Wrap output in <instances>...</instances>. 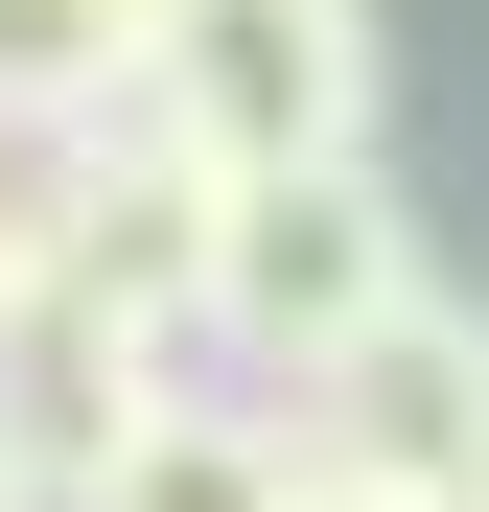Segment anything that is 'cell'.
I'll return each mask as SVG.
<instances>
[{"instance_id": "obj_1", "label": "cell", "mask_w": 489, "mask_h": 512, "mask_svg": "<svg viewBox=\"0 0 489 512\" xmlns=\"http://www.w3.org/2000/svg\"><path fill=\"white\" fill-rule=\"evenodd\" d=\"M420 303V210H396V163L350 140V163H257L233 187V256H210V350L257 373V396H303L350 326H396Z\"/></svg>"}, {"instance_id": "obj_2", "label": "cell", "mask_w": 489, "mask_h": 512, "mask_svg": "<svg viewBox=\"0 0 489 512\" xmlns=\"http://www.w3.org/2000/svg\"><path fill=\"white\" fill-rule=\"evenodd\" d=\"M140 117L187 163H350L373 140V0H163L140 24Z\"/></svg>"}, {"instance_id": "obj_3", "label": "cell", "mask_w": 489, "mask_h": 512, "mask_svg": "<svg viewBox=\"0 0 489 512\" xmlns=\"http://www.w3.org/2000/svg\"><path fill=\"white\" fill-rule=\"evenodd\" d=\"M163 396H187V326H140V303H94L70 256H47L24 303H0V466H24L47 512L94 489V466L140 443V419H163Z\"/></svg>"}, {"instance_id": "obj_4", "label": "cell", "mask_w": 489, "mask_h": 512, "mask_svg": "<svg viewBox=\"0 0 489 512\" xmlns=\"http://www.w3.org/2000/svg\"><path fill=\"white\" fill-rule=\"evenodd\" d=\"M47 256L94 303H140V326H187L210 350V256H233V163H187L163 117H94V140H47Z\"/></svg>"}, {"instance_id": "obj_5", "label": "cell", "mask_w": 489, "mask_h": 512, "mask_svg": "<svg viewBox=\"0 0 489 512\" xmlns=\"http://www.w3.org/2000/svg\"><path fill=\"white\" fill-rule=\"evenodd\" d=\"M303 443H326V466H396V489H466V466H489V326L420 280L396 326H350V350L303 373Z\"/></svg>"}, {"instance_id": "obj_6", "label": "cell", "mask_w": 489, "mask_h": 512, "mask_svg": "<svg viewBox=\"0 0 489 512\" xmlns=\"http://www.w3.org/2000/svg\"><path fill=\"white\" fill-rule=\"evenodd\" d=\"M303 466H326V443H303V396H257V373L210 396V373H187V396H163L70 512H303Z\"/></svg>"}, {"instance_id": "obj_7", "label": "cell", "mask_w": 489, "mask_h": 512, "mask_svg": "<svg viewBox=\"0 0 489 512\" xmlns=\"http://www.w3.org/2000/svg\"><path fill=\"white\" fill-rule=\"evenodd\" d=\"M140 24H163V0H0V140L140 117Z\"/></svg>"}, {"instance_id": "obj_8", "label": "cell", "mask_w": 489, "mask_h": 512, "mask_svg": "<svg viewBox=\"0 0 489 512\" xmlns=\"http://www.w3.org/2000/svg\"><path fill=\"white\" fill-rule=\"evenodd\" d=\"M47 280V140H0V303Z\"/></svg>"}, {"instance_id": "obj_9", "label": "cell", "mask_w": 489, "mask_h": 512, "mask_svg": "<svg viewBox=\"0 0 489 512\" xmlns=\"http://www.w3.org/2000/svg\"><path fill=\"white\" fill-rule=\"evenodd\" d=\"M303 512H466V489H396V466H303Z\"/></svg>"}, {"instance_id": "obj_10", "label": "cell", "mask_w": 489, "mask_h": 512, "mask_svg": "<svg viewBox=\"0 0 489 512\" xmlns=\"http://www.w3.org/2000/svg\"><path fill=\"white\" fill-rule=\"evenodd\" d=\"M0 512H47V489H24V466H0Z\"/></svg>"}, {"instance_id": "obj_11", "label": "cell", "mask_w": 489, "mask_h": 512, "mask_svg": "<svg viewBox=\"0 0 489 512\" xmlns=\"http://www.w3.org/2000/svg\"><path fill=\"white\" fill-rule=\"evenodd\" d=\"M466 512H489V466H466Z\"/></svg>"}]
</instances>
